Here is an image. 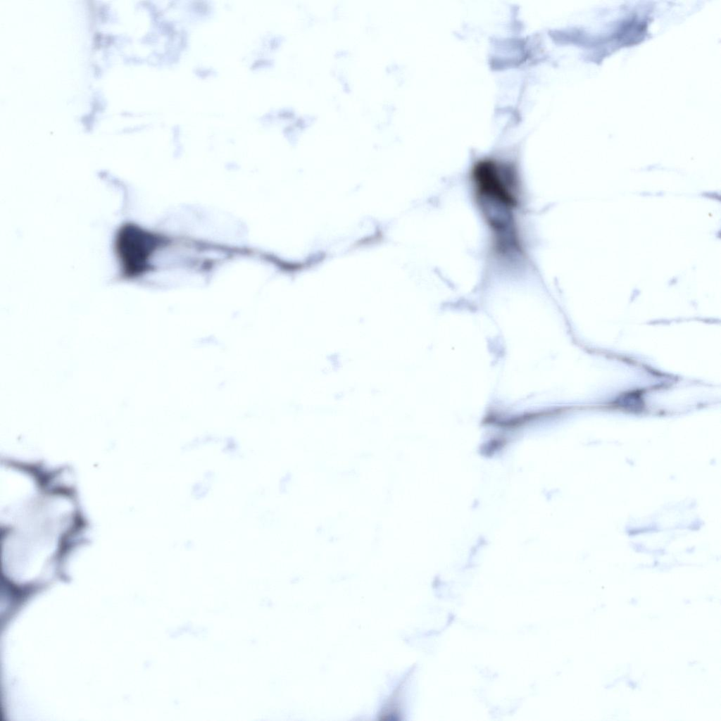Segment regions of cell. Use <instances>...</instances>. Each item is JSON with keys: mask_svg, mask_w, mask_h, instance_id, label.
<instances>
[{"mask_svg": "<svg viewBox=\"0 0 721 721\" xmlns=\"http://www.w3.org/2000/svg\"><path fill=\"white\" fill-rule=\"evenodd\" d=\"M470 180L494 251L506 259H518L523 250L518 226L520 182L516 169L509 163L483 158L472 166Z\"/></svg>", "mask_w": 721, "mask_h": 721, "instance_id": "6da1fadb", "label": "cell"}, {"mask_svg": "<svg viewBox=\"0 0 721 721\" xmlns=\"http://www.w3.org/2000/svg\"><path fill=\"white\" fill-rule=\"evenodd\" d=\"M173 243V239L161 232L132 222L123 224L117 230L113 242L120 277L134 280L156 270V255Z\"/></svg>", "mask_w": 721, "mask_h": 721, "instance_id": "7a4b0ae2", "label": "cell"}]
</instances>
